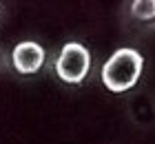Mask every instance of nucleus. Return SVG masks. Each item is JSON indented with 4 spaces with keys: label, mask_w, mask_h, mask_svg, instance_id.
Instances as JSON below:
<instances>
[{
    "label": "nucleus",
    "mask_w": 155,
    "mask_h": 144,
    "mask_svg": "<svg viewBox=\"0 0 155 144\" xmlns=\"http://www.w3.org/2000/svg\"><path fill=\"white\" fill-rule=\"evenodd\" d=\"M131 13L137 20H153L155 18V0H135V2H131Z\"/></svg>",
    "instance_id": "20e7f679"
},
{
    "label": "nucleus",
    "mask_w": 155,
    "mask_h": 144,
    "mask_svg": "<svg viewBox=\"0 0 155 144\" xmlns=\"http://www.w3.org/2000/svg\"><path fill=\"white\" fill-rule=\"evenodd\" d=\"M91 71V53L80 42H67L55 60V73L67 84H80Z\"/></svg>",
    "instance_id": "f03ea898"
},
{
    "label": "nucleus",
    "mask_w": 155,
    "mask_h": 144,
    "mask_svg": "<svg viewBox=\"0 0 155 144\" xmlns=\"http://www.w3.org/2000/svg\"><path fill=\"white\" fill-rule=\"evenodd\" d=\"M144 69V58L137 49L124 47L104 62L102 67V82L111 93H124L137 84Z\"/></svg>",
    "instance_id": "f257e3e1"
},
{
    "label": "nucleus",
    "mask_w": 155,
    "mask_h": 144,
    "mask_svg": "<svg viewBox=\"0 0 155 144\" xmlns=\"http://www.w3.org/2000/svg\"><path fill=\"white\" fill-rule=\"evenodd\" d=\"M11 62H13V69H16L18 73H22V75L38 73L40 67L45 64V49L33 40H25V42H20V45L13 47Z\"/></svg>",
    "instance_id": "7ed1b4c3"
}]
</instances>
